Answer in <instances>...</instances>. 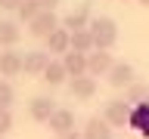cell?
<instances>
[{"label": "cell", "mask_w": 149, "mask_h": 139, "mask_svg": "<svg viewBox=\"0 0 149 139\" xmlns=\"http://www.w3.org/2000/svg\"><path fill=\"white\" fill-rule=\"evenodd\" d=\"M68 93L74 99H93L96 96V81L90 74H81V77H68Z\"/></svg>", "instance_id": "cell-9"}, {"label": "cell", "mask_w": 149, "mask_h": 139, "mask_svg": "<svg viewBox=\"0 0 149 139\" xmlns=\"http://www.w3.org/2000/svg\"><path fill=\"white\" fill-rule=\"evenodd\" d=\"M19 37H22V31H19L16 22H13V19H0V46H6V50H9Z\"/></svg>", "instance_id": "cell-18"}, {"label": "cell", "mask_w": 149, "mask_h": 139, "mask_svg": "<svg viewBox=\"0 0 149 139\" xmlns=\"http://www.w3.org/2000/svg\"><path fill=\"white\" fill-rule=\"evenodd\" d=\"M102 120L109 127H124L130 120V105L124 99H109L106 102V111H102Z\"/></svg>", "instance_id": "cell-3"}, {"label": "cell", "mask_w": 149, "mask_h": 139, "mask_svg": "<svg viewBox=\"0 0 149 139\" xmlns=\"http://www.w3.org/2000/svg\"><path fill=\"white\" fill-rule=\"evenodd\" d=\"M16 74H22V53L3 50L0 53V77L6 81V77H16Z\"/></svg>", "instance_id": "cell-11"}, {"label": "cell", "mask_w": 149, "mask_h": 139, "mask_svg": "<svg viewBox=\"0 0 149 139\" xmlns=\"http://www.w3.org/2000/svg\"><path fill=\"white\" fill-rule=\"evenodd\" d=\"M13 99H16V90H13V83L0 77V108H9V105H13Z\"/></svg>", "instance_id": "cell-21"}, {"label": "cell", "mask_w": 149, "mask_h": 139, "mask_svg": "<svg viewBox=\"0 0 149 139\" xmlns=\"http://www.w3.org/2000/svg\"><path fill=\"white\" fill-rule=\"evenodd\" d=\"M140 3H143V6H149V0H140Z\"/></svg>", "instance_id": "cell-26"}, {"label": "cell", "mask_w": 149, "mask_h": 139, "mask_svg": "<svg viewBox=\"0 0 149 139\" xmlns=\"http://www.w3.org/2000/svg\"><path fill=\"white\" fill-rule=\"evenodd\" d=\"M56 139H81V133L74 130V133H65V136H56Z\"/></svg>", "instance_id": "cell-25"}, {"label": "cell", "mask_w": 149, "mask_h": 139, "mask_svg": "<svg viewBox=\"0 0 149 139\" xmlns=\"http://www.w3.org/2000/svg\"><path fill=\"white\" fill-rule=\"evenodd\" d=\"M81 139H112V127H109L102 118H96V114H93V118L84 124Z\"/></svg>", "instance_id": "cell-12"}, {"label": "cell", "mask_w": 149, "mask_h": 139, "mask_svg": "<svg viewBox=\"0 0 149 139\" xmlns=\"http://www.w3.org/2000/svg\"><path fill=\"white\" fill-rule=\"evenodd\" d=\"M22 0H0V9H19Z\"/></svg>", "instance_id": "cell-23"}, {"label": "cell", "mask_w": 149, "mask_h": 139, "mask_svg": "<svg viewBox=\"0 0 149 139\" xmlns=\"http://www.w3.org/2000/svg\"><path fill=\"white\" fill-rule=\"evenodd\" d=\"M72 50L74 53H93V37H90V31H74L72 34Z\"/></svg>", "instance_id": "cell-19"}, {"label": "cell", "mask_w": 149, "mask_h": 139, "mask_svg": "<svg viewBox=\"0 0 149 139\" xmlns=\"http://www.w3.org/2000/svg\"><path fill=\"white\" fill-rule=\"evenodd\" d=\"M40 9H44V6H40L37 0H22V6H19L16 12H19V19H22V22H31V19H34Z\"/></svg>", "instance_id": "cell-20"}, {"label": "cell", "mask_w": 149, "mask_h": 139, "mask_svg": "<svg viewBox=\"0 0 149 139\" xmlns=\"http://www.w3.org/2000/svg\"><path fill=\"white\" fill-rule=\"evenodd\" d=\"M56 111V102L50 99V96H34V99L28 102V114H31V120H37V124H47V120L53 118Z\"/></svg>", "instance_id": "cell-7"}, {"label": "cell", "mask_w": 149, "mask_h": 139, "mask_svg": "<svg viewBox=\"0 0 149 139\" xmlns=\"http://www.w3.org/2000/svg\"><path fill=\"white\" fill-rule=\"evenodd\" d=\"M72 50V34L65 31V28H56L53 34L47 37V53H59V56H65Z\"/></svg>", "instance_id": "cell-14"}, {"label": "cell", "mask_w": 149, "mask_h": 139, "mask_svg": "<svg viewBox=\"0 0 149 139\" xmlns=\"http://www.w3.org/2000/svg\"><path fill=\"white\" fill-rule=\"evenodd\" d=\"M47 65H50V53L47 50H28L22 56V71L25 74H44Z\"/></svg>", "instance_id": "cell-8"}, {"label": "cell", "mask_w": 149, "mask_h": 139, "mask_svg": "<svg viewBox=\"0 0 149 139\" xmlns=\"http://www.w3.org/2000/svg\"><path fill=\"white\" fill-rule=\"evenodd\" d=\"M47 124H50V130H53L56 136L74 133V111H68V108H56V111H53V118L47 120Z\"/></svg>", "instance_id": "cell-10"}, {"label": "cell", "mask_w": 149, "mask_h": 139, "mask_svg": "<svg viewBox=\"0 0 149 139\" xmlns=\"http://www.w3.org/2000/svg\"><path fill=\"white\" fill-rule=\"evenodd\" d=\"M50 87H59V83H65L68 81V74H65V65H62V59H50V65L44 68V74H40Z\"/></svg>", "instance_id": "cell-16"}, {"label": "cell", "mask_w": 149, "mask_h": 139, "mask_svg": "<svg viewBox=\"0 0 149 139\" xmlns=\"http://www.w3.org/2000/svg\"><path fill=\"white\" fill-rule=\"evenodd\" d=\"M87 31L93 37V50H106L109 53L112 46H115V40H118V25H115L112 16H96Z\"/></svg>", "instance_id": "cell-1"}, {"label": "cell", "mask_w": 149, "mask_h": 139, "mask_svg": "<svg viewBox=\"0 0 149 139\" xmlns=\"http://www.w3.org/2000/svg\"><path fill=\"white\" fill-rule=\"evenodd\" d=\"M62 65H65V74H68V77H81V74H87V56H84V53L68 50V53L62 56Z\"/></svg>", "instance_id": "cell-13"}, {"label": "cell", "mask_w": 149, "mask_h": 139, "mask_svg": "<svg viewBox=\"0 0 149 139\" xmlns=\"http://www.w3.org/2000/svg\"><path fill=\"white\" fill-rule=\"evenodd\" d=\"M13 130V111L9 108H0V136H6Z\"/></svg>", "instance_id": "cell-22"}, {"label": "cell", "mask_w": 149, "mask_h": 139, "mask_svg": "<svg viewBox=\"0 0 149 139\" xmlns=\"http://www.w3.org/2000/svg\"><path fill=\"white\" fill-rule=\"evenodd\" d=\"M124 102H127L130 108H137V105H149V83H130L127 93H124Z\"/></svg>", "instance_id": "cell-17"}, {"label": "cell", "mask_w": 149, "mask_h": 139, "mask_svg": "<svg viewBox=\"0 0 149 139\" xmlns=\"http://www.w3.org/2000/svg\"><path fill=\"white\" fill-rule=\"evenodd\" d=\"M130 127L137 130L143 139H149V105H137V108H130Z\"/></svg>", "instance_id": "cell-15"}, {"label": "cell", "mask_w": 149, "mask_h": 139, "mask_svg": "<svg viewBox=\"0 0 149 139\" xmlns=\"http://www.w3.org/2000/svg\"><path fill=\"white\" fill-rule=\"evenodd\" d=\"M0 139H3V136H0Z\"/></svg>", "instance_id": "cell-27"}, {"label": "cell", "mask_w": 149, "mask_h": 139, "mask_svg": "<svg viewBox=\"0 0 149 139\" xmlns=\"http://www.w3.org/2000/svg\"><path fill=\"white\" fill-rule=\"evenodd\" d=\"M37 3H40V6H44V9H50V12H53V9H56V3H59V0H37Z\"/></svg>", "instance_id": "cell-24"}, {"label": "cell", "mask_w": 149, "mask_h": 139, "mask_svg": "<svg viewBox=\"0 0 149 139\" xmlns=\"http://www.w3.org/2000/svg\"><path fill=\"white\" fill-rule=\"evenodd\" d=\"M90 22H93L90 6H87V3H81L78 9H72V12L62 19V28L68 31V34H74V31H87V28H90Z\"/></svg>", "instance_id": "cell-5"}, {"label": "cell", "mask_w": 149, "mask_h": 139, "mask_svg": "<svg viewBox=\"0 0 149 139\" xmlns=\"http://www.w3.org/2000/svg\"><path fill=\"white\" fill-rule=\"evenodd\" d=\"M56 28H59V19H56V12H50V9H40V12H37L34 19H31V22H28V34L31 37H50L56 31Z\"/></svg>", "instance_id": "cell-2"}, {"label": "cell", "mask_w": 149, "mask_h": 139, "mask_svg": "<svg viewBox=\"0 0 149 139\" xmlns=\"http://www.w3.org/2000/svg\"><path fill=\"white\" fill-rule=\"evenodd\" d=\"M106 77H109V83L115 87V90H127L130 83L137 81V74H134V65H130V62H115Z\"/></svg>", "instance_id": "cell-6"}, {"label": "cell", "mask_w": 149, "mask_h": 139, "mask_svg": "<svg viewBox=\"0 0 149 139\" xmlns=\"http://www.w3.org/2000/svg\"><path fill=\"white\" fill-rule=\"evenodd\" d=\"M112 65H115V59H112V53H106V50L87 53V74H90L93 81H96V77H106V74L112 71Z\"/></svg>", "instance_id": "cell-4"}]
</instances>
